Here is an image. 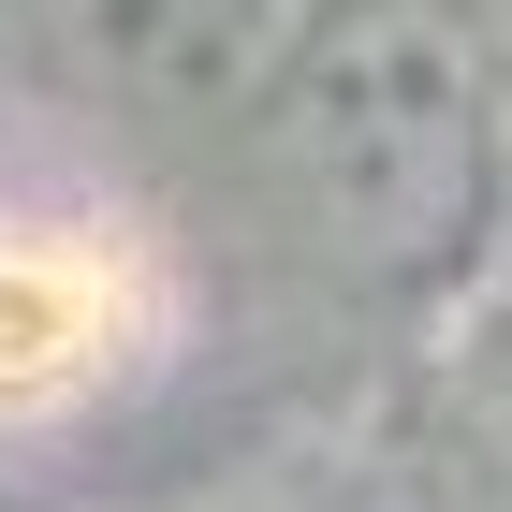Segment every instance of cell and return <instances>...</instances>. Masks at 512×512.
<instances>
[{"instance_id": "6da1fadb", "label": "cell", "mask_w": 512, "mask_h": 512, "mask_svg": "<svg viewBox=\"0 0 512 512\" xmlns=\"http://www.w3.org/2000/svg\"><path fill=\"white\" fill-rule=\"evenodd\" d=\"M278 191L352 278H425L469 249L483 220V74L425 0H337L322 44L293 59V88L264 103Z\"/></svg>"}, {"instance_id": "7a4b0ae2", "label": "cell", "mask_w": 512, "mask_h": 512, "mask_svg": "<svg viewBox=\"0 0 512 512\" xmlns=\"http://www.w3.org/2000/svg\"><path fill=\"white\" fill-rule=\"evenodd\" d=\"M337 0H44V44H59V74L132 103V118H264L293 59L322 44Z\"/></svg>"}]
</instances>
